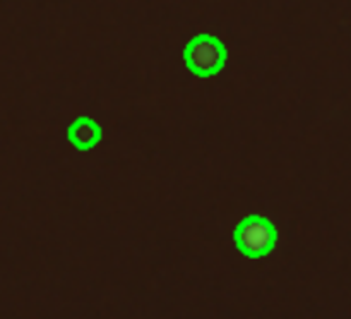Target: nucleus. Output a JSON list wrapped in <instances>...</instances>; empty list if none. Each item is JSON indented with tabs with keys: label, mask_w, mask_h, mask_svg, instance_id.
<instances>
[{
	"label": "nucleus",
	"mask_w": 351,
	"mask_h": 319,
	"mask_svg": "<svg viewBox=\"0 0 351 319\" xmlns=\"http://www.w3.org/2000/svg\"><path fill=\"white\" fill-rule=\"evenodd\" d=\"M278 232L273 223L261 215H250L239 223L235 230V244L247 257H264L276 247Z\"/></svg>",
	"instance_id": "f257e3e1"
},
{
	"label": "nucleus",
	"mask_w": 351,
	"mask_h": 319,
	"mask_svg": "<svg viewBox=\"0 0 351 319\" xmlns=\"http://www.w3.org/2000/svg\"><path fill=\"white\" fill-rule=\"evenodd\" d=\"M187 67L199 78L218 74L226 64V48L219 38L213 34H197L184 50Z\"/></svg>",
	"instance_id": "f03ea898"
},
{
	"label": "nucleus",
	"mask_w": 351,
	"mask_h": 319,
	"mask_svg": "<svg viewBox=\"0 0 351 319\" xmlns=\"http://www.w3.org/2000/svg\"><path fill=\"white\" fill-rule=\"evenodd\" d=\"M69 141L77 150L88 151L101 141V127L89 117H79L67 130Z\"/></svg>",
	"instance_id": "7ed1b4c3"
}]
</instances>
